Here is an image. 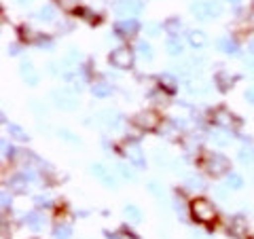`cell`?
Masks as SVG:
<instances>
[{
	"label": "cell",
	"mask_w": 254,
	"mask_h": 239,
	"mask_svg": "<svg viewBox=\"0 0 254 239\" xmlns=\"http://www.w3.org/2000/svg\"><path fill=\"white\" fill-rule=\"evenodd\" d=\"M190 214H193V218L197 222H212L216 218L214 205L210 201H205V199H195V201L190 203Z\"/></svg>",
	"instance_id": "1"
},
{
	"label": "cell",
	"mask_w": 254,
	"mask_h": 239,
	"mask_svg": "<svg viewBox=\"0 0 254 239\" xmlns=\"http://www.w3.org/2000/svg\"><path fill=\"white\" fill-rule=\"evenodd\" d=\"M205 170H208V174H212V176H222V174H227L229 170H231V165H229V159L225 155L220 153H210L208 157H205Z\"/></svg>",
	"instance_id": "2"
},
{
	"label": "cell",
	"mask_w": 254,
	"mask_h": 239,
	"mask_svg": "<svg viewBox=\"0 0 254 239\" xmlns=\"http://www.w3.org/2000/svg\"><path fill=\"white\" fill-rule=\"evenodd\" d=\"M108 61L117 70H129L133 66V51L127 49V47H119L108 55Z\"/></svg>",
	"instance_id": "3"
},
{
	"label": "cell",
	"mask_w": 254,
	"mask_h": 239,
	"mask_svg": "<svg viewBox=\"0 0 254 239\" xmlns=\"http://www.w3.org/2000/svg\"><path fill=\"white\" fill-rule=\"evenodd\" d=\"M113 9L119 17H136L144 11V2L142 0H117Z\"/></svg>",
	"instance_id": "4"
},
{
	"label": "cell",
	"mask_w": 254,
	"mask_h": 239,
	"mask_svg": "<svg viewBox=\"0 0 254 239\" xmlns=\"http://www.w3.org/2000/svg\"><path fill=\"white\" fill-rule=\"evenodd\" d=\"M140 32V21L136 17H123L115 23V34L121 38H131Z\"/></svg>",
	"instance_id": "5"
},
{
	"label": "cell",
	"mask_w": 254,
	"mask_h": 239,
	"mask_svg": "<svg viewBox=\"0 0 254 239\" xmlns=\"http://www.w3.org/2000/svg\"><path fill=\"white\" fill-rule=\"evenodd\" d=\"M53 100L62 110H74L78 106L76 102V95L70 91V89H60V91H53Z\"/></svg>",
	"instance_id": "6"
},
{
	"label": "cell",
	"mask_w": 254,
	"mask_h": 239,
	"mask_svg": "<svg viewBox=\"0 0 254 239\" xmlns=\"http://www.w3.org/2000/svg\"><path fill=\"white\" fill-rule=\"evenodd\" d=\"M133 121H136V125L142 127L144 131H150V129H155V127L159 125V115L153 113V110H144V113H138Z\"/></svg>",
	"instance_id": "7"
},
{
	"label": "cell",
	"mask_w": 254,
	"mask_h": 239,
	"mask_svg": "<svg viewBox=\"0 0 254 239\" xmlns=\"http://www.w3.org/2000/svg\"><path fill=\"white\" fill-rule=\"evenodd\" d=\"M19 74H21L23 81H26V85H30V87H36L38 81H41V76H38L34 66H32V61H23L21 63V66H19Z\"/></svg>",
	"instance_id": "8"
},
{
	"label": "cell",
	"mask_w": 254,
	"mask_h": 239,
	"mask_svg": "<svg viewBox=\"0 0 254 239\" xmlns=\"http://www.w3.org/2000/svg\"><path fill=\"white\" fill-rule=\"evenodd\" d=\"M91 172H93V176H95V178H100L108 188H117V178H115L113 174H110L102 163H95V165L91 167Z\"/></svg>",
	"instance_id": "9"
},
{
	"label": "cell",
	"mask_w": 254,
	"mask_h": 239,
	"mask_svg": "<svg viewBox=\"0 0 254 239\" xmlns=\"http://www.w3.org/2000/svg\"><path fill=\"white\" fill-rule=\"evenodd\" d=\"M187 43L193 47L195 51H201L205 45H208V36H205V32L201 30H190L187 34Z\"/></svg>",
	"instance_id": "10"
},
{
	"label": "cell",
	"mask_w": 254,
	"mask_h": 239,
	"mask_svg": "<svg viewBox=\"0 0 254 239\" xmlns=\"http://www.w3.org/2000/svg\"><path fill=\"white\" fill-rule=\"evenodd\" d=\"M189 11L193 13L197 19H201V21L210 19V9H208V0H195V2H190Z\"/></svg>",
	"instance_id": "11"
},
{
	"label": "cell",
	"mask_w": 254,
	"mask_h": 239,
	"mask_svg": "<svg viewBox=\"0 0 254 239\" xmlns=\"http://www.w3.org/2000/svg\"><path fill=\"white\" fill-rule=\"evenodd\" d=\"M98 119H100L102 125L108 127V129H115V127L121 123V115L115 113V110H102V113L98 115Z\"/></svg>",
	"instance_id": "12"
},
{
	"label": "cell",
	"mask_w": 254,
	"mask_h": 239,
	"mask_svg": "<svg viewBox=\"0 0 254 239\" xmlns=\"http://www.w3.org/2000/svg\"><path fill=\"white\" fill-rule=\"evenodd\" d=\"M125 157L129 159V161L136 165V167H144V153L140 150L138 144H127V148H125Z\"/></svg>",
	"instance_id": "13"
},
{
	"label": "cell",
	"mask_w": 254,
	"mask_h": 239,
	"mask_svg": "<svg viewBox=\"0 0 254 239\" xmlns=\"http://www.w3.org/2000/svg\"><path fill=\"white\" fill-rule=\"evenodd\" d=\"M165 51H168L172 58H178V55H182V51H185V45H182L178 36H170L168 41H165Z\"/></svg>",
	"instance_id": "14"
},
{
	"label": "cell",
	"mask_w": 254,
	"mask_h": 239,
	"mask_svg": "<svg viewBox=\"0 0 254 239\" xmlns=\"http://www.w3.org/2000/svg\"><path fill=\"white\" fill-rule=\"evenodd\" d=\"M26 225L32 229V231H43V227H45V216L41 212H30V214H26Z\"/></svg>",
	"instance_id": "15"
},
{
	"label": "cell",
	"mask_w": 254,
	"mask_h": 239,
	"mask_svg": "<svg viewBox=\"0 0 254 239\" xmlns=\"http://www.w3.org/2000/svg\"><path fill=\"white\" fill-rule=\"evenodd\" d=\"M91 93L95 95V98H100V100H104V98H110V93H113V85L110 83H93L91 85Z\"/></svg>",
	"instance_id": "16"
},
{
	"label": "cell",
	"mask_w": 254,
	"mask_h": 239,
	"mask_svg": "<svg viewBox=\"0 0 254 239\" xmlns=\"http://www.w3.org/2000/svg\"><path fill=\"white\" fill-rule=\"evenodd\" d=\"M218 49H220L222 53H227V55H237L240 47H237V43L233 41V38L225 36V38H220V41H218Z\"/></svg>",
	"instance_id": "17"
},
{
	"label": "cell",
	"mask_w": 254,
	"mask_h": 239,
	"mask_svg": "<svg viewBox=\"0 0 254 239\" xmlns=\"http://www.w3.org/2000/svg\"><path fill=\"white\" fill-rule=\"evenodd\" d=\"M159 85H161L163 89H168L170 93H174V91L178 89V81H176V76L170 74V72H165V74L159 76Z\"/></svg>",
	"instance_id": "18"
},
{
	"label": "cell",
	"mask_w": 254,
	"mask_h": 239,
	"mask_svg": "<svg viewBox=\"0 0 254 239\" xmlns=\"http://www.w3.org/2000/svg\"><path fill=\"white\" fill-rule=\"evenodd\" d=\"M53 237L55 239H70L72 237V227L66 225V222H60V225H55V229H53Z\"/></svg>",
	"instance_id": "19"
},
{
	"label": "cell",
	"mask_w": 254,
	"mask_h": 239,
	"mask_svg": "<svg viewBox=\"0 0 254 239\" xmlns=\"http://www.w3.org/2000/svg\"><path fill=\"white\" fill-rule=\"evenodd\" d=\"M180 28H182V21L178 17H170V19H165V23H163V30L168 32L170 36H178Z\"/></svg>",
	"instance_id": "20"
},
{
	"label": "cell",
	"mask_w": 254,
	"mask_h": 239,
	"mask_svg": "<svg viewBox=\"0 0 254 239\" xmlns=\"http://www.w3.org/2000/svg\"><path fill=\"white\" fill-rule=\"evenodd\" d=\"M242 186H244V178L240 176V174H235V172H229L227 174V188L240 190Z\"/></svg>",
	"instance_id": "21"
},
{
	"label": "cell",
	"mask_w": 254,
	"mask_h": 239,
	"mask_svg": "<svg viewBox=\"0 0 254 239\" xmlns=\"http://www.w3.org/2000/svg\"><path fill=\"white\" fill-rule=\"evenodd\" d=\"M136 49H138V53H140V58H142V60L150 61V60L155 58V55H153V47H150L146 41H140V43L136 45Z\"/></svg>",
	"instance_id": "22"
},
{
	"label": "cell",
	"mask_w": 254,
	"mask_h": 239,
	"mask_svg": "<svg viewBox=\"0 0 254 239\" xmlns=\"http://www.w3.org/2000/svg\"><path fill=\"white\" fill-rule=\"evenodd\" d=\"M240 161L246 163V165H252L254 163V144L250 142V146H244L240 150Z\"/></svg>",
	"instance_id": "23"
},
{
	"label": "cell",
	"mask_w": 254,
	"mask_h": 239,
	"mask_svg": "<svg viewBox=\"0 0 254 239\" xmlns=\"http://www.w3.org/2000/svg\"><path fill=\"white\" fill-rule=\"evenodd\" d=\"M123 212H125V216L129 218L131 222H140V220H142V212H140V208H136V205L127 203L125 208H123Z\"/></svg>",
	"instance_id": "24"
},
{
	"label": "cell",
	"mask_w": 254,
	"mask_h": 239,
	"mask_svg": "<svg viewBox=\"0 0 254 239\" xmlns=\"http://www.w3.org/2000/svg\"><path fill=\"white\" fill-rule=\"evenodd\" d=\"M38 19L41 21H53L55 19V6H51V4L41 6V11H38Z\"/></svg>",
	"instance_id": "25"
},
{
	"label": "cell",
	"mask_w": 254,
	"mask_h": 239,
	"mask_svg": "<svg viewBox=\"0 0 254 239\" xmlns=\"http://www.w3.org/2000/svg\"><path fill=\"white\" fill-rule=\"evenodd\" d=\"M216 83H218V87H220L222 91H227L229 87H233V85H231V83H233V78H229L227 72H218V74H216Z\"/></svg>",
	"instance_id": "26"
},
{
	"label": "cell",
	"mask_w": 254,
	"mask_h": 239,
	"mask_svg": "<svg viewBox=\"0 0 254 239\" xmlns=\"http://www.w3.org/2000/svg\"><path fill=\"white\" fill-rule=\"evenodd\" d=\"M9 135H13V138L19 140V142H26L28 140V133L23 131L19 125H9Z\"/></svg>",
	"instance_id": "27"
},
{
	"label": "cell",
	"mask_w": 254,
	"mask_h": 239,
	"mask_svg": "<svg viewBox=\"0 0 254 239\" xmlns=\"http://www.w3.org/2000/svg\"><path fill=\"white\" fill-rule=\"evenodd\" d=\"M117 167H119V174H121L123 178H127V180H136V174H133V172H131L129 167L125 165V163H119Z\"/></svg>",
	"instance_id": "28"
},
{
	"label": "cell",
	"mask_w": 254,
	"mask_h": 239,
	"mask_svg": "<svg viewBox=\"0 0 254 239\" xmlns=\"http://www.w3.org/2000/svg\"><path fill=\"white\" fill-rule=\"evenodd\" d=\"M187 184H189L190 188H203V180H201L199 176H190V178L187 180Z\"/></svg>",
	"instance_id": "29"
},
{
	"label": "cell",
	"mask_w": 254,
	"mask_h": 239,
	"mask_svg": "<svg viewBox=\"0 0 254 239\" xmlns=\"http://www.w3.org/2000/svg\"><path fill=\"white\" fill-rule=\"evenodd\" d=\"M60 138L66 140V142H72V144H78V138H74V135L70 133L68 129H60Z\"/></svg>",
	"instance_id": "30"
},
{
	"label": "cell",
	"mask_w": 254,
	"mask_h": 239,
	"mask_svg": "<svg viewBox=\"0 0 254 239\" xmlns=\"http://www.w3.org/2000/svg\"><path fill=\"white\" fill-rule=\"evenodd\" d=\"M34 203L38 205V208H41V205H43V208H49V205H51V199H49V197H43V195H38V197L34 199Z\"/></svg>",
	"instance_id": "31"
},
{
	"label": "cell",
	"mask_w": 254,
	"mask_h": 239,
	"mask_svg": "<svg viewBox=\"0 0 254 239\" xmlns=\"http://www.w3.org/2000/svg\"><path fill=\"white\" fill-rule=\"evenodd\" d=\"M2 155H4V159H6V157L11 159V157L15 155V148H13L11 144H6V140H2Z\"/></svg>",
	"instance_id": "32"
},
{
	"label": "cell",
	"mask_w": 254,
	"mask_h": 239,
	"mask_svg": "<svg viewBox=\"0 0 254 239\" xmlns=\"http://www.w3.org/2000/svg\"><path fill=\"white\" fill-rule=\"evenodd\" d=\"M222 133H212V140H214V144H218V146H227L229 144V138H220Z\"/></svg>",
	"instance_id": "33"
},
{
	"label": "cell",
	"mask_w": 254,
	"mask_h": 239,
	"mask_svg": "<svg viewBox=\"0 0 254 239\" xmlns=\"http://www.w3.org/2000/svg\"><path fill=\"white\" fill-rule=\"evenodd\" d=\"M36 45H38V47H47V49H51V47H53V43H51L47 36H38V38H36Z\"/></svg>",
	"instance_id": "34"
},
{
	"label": "cell",
	"mask_w": 254,
	"mask_h": 239,
	"mask_svg": "<svg viewBox=\"0 0 254 239\" xmlns=\"http://www.w3.org/2000/svg\"><path fill=\"white\" fill-rule=\"evenodd\" d=\"M244 98H246V102H248V104H252V106H254V85H252V87H248V89H246Z\"/></svg>",
	"instance_id": "35"
},
{
	"label": "cell",
	"mask_w": 254,
	"mask_h": 239,
	"mask_svg": "<svg viewBox=\"0 0 254 239\" xmlns=\"http://www.w3.org/2000/svg\"><path fill=\"white\" fill-rule=\"evenodd\" d=\"M146 30L150 32V36H159V32H161V28L157 23H146Z\"/></svg>",
	"instance_id": "36"
},
{
	"label": "cell",
	"mask_w": 254,
	"mask_h": 239,
	"mask_svg": "<svg viewBox=\"0 0 254 239\" xmlns=\"http://www.w3.org/2000/svg\"><path fill=\"white\" fill-rule=\"evenodd\" d=\"M148 190H150V193H153V195H157V197H161V195H163L161 190L157 188V184H155V182H150V184H148Z\"/></svg>",
	"instance_id": "37"
},
{
	"label": "cell",
	"mask_w": 254,
	"mask_h": 239,
	"mask_svg": "<svg viewBox=\"0 0 254 239\" xmlns=\"http://www.w3.org/2000/svg\"><path fill=\"white\" fill-rule=\"evenodd\" d=\"M9 203H11V197L6 199V190H2V208L6 210V205H9Z\"/></svg>",
	"instance_id": "38"
},
{
	"label": "cell",
	"mask_w": 254,
	"mask_h": 239,
	"mask_svg": "<svg viewBox=\"0 0 254 239\" xmlns=\"http://www.w3.org/2000/svg\"><path fill=\"white\" fill-rule=\"evenodd\" d=\"M9 49H11V51H9L11 55H17V53H19V45H11Z\"/></svg>",
	"instance_id": "39"
},
{
	"label": "cell",
	"mask_w": 254,
	"mask_h": 239,
	"mask_svg": "<svg viewBox=\"0 0 254 239\" xmlns=\"http://www.w3.org/2000/svg\"><path fill=\"white\" fill-rule=\"evenodd\" d=\"M15 4H17V6H28L30 0H15Z\"/></svg>",
	"instance_id": "40"
},
{
	"label": "cell",
	"mask_w": 254,
	"mask_h": 239,
	"mask_svg": "<svg viewBox=\"0 0 254 239\" xmlns=\"http://www.w3.org/2000/svg\"><path fill=\"white\" fill-rule=\"evenodd\" d=\"M108 235V239H119V235L117 233H106Z\"/></svg>",
	"instance_id": "41"
},
{
	"label": "cell",
	"mask_w": 254,
	"mask_h": 239,
	"mask_svg": "<svg viewBox=\"0 0 254 239\" xmlns=\"http://www.w3.org/2000/svg\"><path fill=\"white\" fill-rule=\"evenodd\" d=\"M227 2H229V4H240L242 0H227Z\"/></svg>",
	"instance_id": "42"
},
{
	"label": "cell",
	"mask_w": 254,
	"mask_h": 239,
	"mask_svg": "<svg viewBox=\"0 0 254 239\" xmlns=\"http://www.w3.org/2000/svg\"><path fill=\"white\" fill-rule=\"evenodd\" d=\"M250 53H252V55H254V41H252V43H250Z\"/></svg>",
	"instance_id": "43"
},
{
	"label": "cell",
	"mask_w": 254,
	"mask_h": 239,
	"mask_svg": "<svg viewBox=\"0 0 254 239\" xmlns=\"http://www.w3.org/2000/svg\"><path fill=\"white\" fill-rule=\"evenodd\" d=\"M252 68H254V61H252Z\"/></svg>",
	"instance_id": "44"
}]
</instances>
